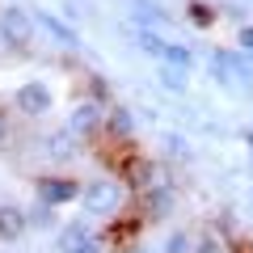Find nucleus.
<instances>
[{
	"label": "nucleus",
	"mask_w": 253,
	"mask_h": 253,
	"mask_svg": "<svg viewBox=\"0 0 253 253\" xmlns=\"http://www.w3.org/2000/svg\"><path fill=\"white\" fill-rule=\"evenodd\" d=\"M186 84H190V72H186V68L161 63V89H169V93H186Z\"/></svg>",
	"instance_id": "ddd939ff"
},
{
	"label": "nucleus",
	"mask_w": 253,
	"mask_h": 253,
	"mask_svg": "<svg viewBox=\"0 0 253 253\" xmlns=\"http://www.w3.org/2000/svg\"><path fill=\"white\" fill-rule=\"evenodd\" d=\"M190 245H194V236H190L186 228H173V232L165 236V249L161 253H190Z\"/></svg>",
	"instance_id": "a211bd4d"
},
{
	"label": "nucleus",
	"mask_w": 253,
	"mask_h": 253,
	"mask_svg": "<svg viewBox=\"0 0 253 253\" xmlns=\"http://www.w3.org/2000/svg\"><path fill=\"white\" fill-rule=\"evenodd\" d=\"M0 144H4V123H0Z\"/></svg>",
	"instance_id": "b1692460"
},
{
	"label": "nucleus",
	"mask_w": 253,
	"mask_h": 253,
	"mask_svg": "<svg viewBox=\"0 0 253 253\" xmlns=\"http://www.w3.org/2000/svg\"><path fill=\"white\" fill-rule=\"evenodd\" d=\"M190 253H224V241L215 232H207V236H199V241L190 245Z\"/></svg>",
	"instance_id": "6ab92c4d"
},
{
	"label": "nucleus",
	"mask_w": 253,
	"mask_h": 253,
	"mask_svg": "<svg viewBox=\"0 0 253 253\" xmlns=\"http://www.w3.org/2000/svg\"><path fill=\"white\" fill-rule=\"evenodd\" d=\"M126 181H131V190H135V194H144V190H152V186H161V181H169V169H165L161 161H135Z\"/></svg>",
	"instance_id": "1a4fd4ad"
},
{
	"label": "nucleus",
	"mask_w": 253,
	"mask_h": 253,
	"mask_svg": "<svg viewBox=\"0 0 253 253\" xmlns=\"http://www.w3.org/2000/svg\"><path fill=\"white\" fill-rule=\"evenodd\" d=\"M26 232H30L26 207H17V203H0V245H17Z\"/></svg>",
	"instance_id": "0eeeda50"
},
{
	"label": "nucleus",
	"mask_w": 253,
	"mask_h": 253,
	"mask_svg": "<svg viewBox=\"0 0 253 253\" xmlns=\"http://www.w3.org/2000/svg\"><path fill=\"white\" fill-rule=\"evenodd\" d=\"M190 21H194V26H215V9H211V4H190Z\"/></svg>",
	"instance_id": "aec40b11"
},
{
	"label": "nucleus",
	"mask_w": 253,
	"mask_h": 253,
	"mask_svg": "<svg viewBox=\"0 0 253 253\" xmlns=\"http://www.w3.org/2000/svg\"><path fill=\"white\" fill-rule=\"evenodd\" d=\"M245 144H249V152H253V131H245Z\"/></svg>",
	"instance_id": "5701e85b"
},
{
	"label": "nucleus",
	"mask_w": 253,
	"mask_h": 253,
	"mask_svg": "<svg viewBox=\"0 0 253 253\" xmlns=\"http://www.w3.org/2000/svg\"><path fill=\"white\" fill-rule=\"evenodd\" d=\"M26 224H30V228H55L59 219H55V207H51V203L38 199L34 207H26Z\"/></svg>",
	"instance_id": "4468645a"
},
{
	"label": "nucleus",
	"mask_w": 253,
	"mask_h": 253,
	"mask_svg": "<svg viewBox=\"0 0 253 253\" xmlns=\"http://www.w3.org/2000/svg\"><path fill=\"white\" fill-rule=\"evenodd\" d=\"M135 42H139V51H148L152 59H161V51H165V38L156 34V30H148V26L135 34Z\"/></svg>",
	"instance_id": "f3484780"
},
{
	"label": "nucleus",
	"mask_w": 253,
	"mask_h": 253,
	"mask_svg": "<svg viewBox=\"0 0 253 253\" xmlns=\"http://www.w3.org/2000/svg\"><path fill=\"white\" fill-rule=\"evenodd\" d=\"M34 26H38V30H46V34H51L59 46H76V42H81V38H76V30H68L59 17H51V13H38Z\"/></svg>",
	"instance_id": "f8f14e48"
},
{
	"label": "nucleus",
	"mask_w": 253,
	"mask_h": 253,
	"mask_svg": "<svg viewBox=\"0 0 253 253\" xmlns=\"http://www.w3.org/2000/svg\"><path fill=\"white\" fill-rule=\"evenodd\" d=\"M161 63H173V68H186V72H190L194 55H190V46H181V42H165V51H161Z\"/></svg>",
	"instance_id": "dca6fc26"
},
{
	"label": "nucleus",
	"mask_w": 253,
	"mask_h": 253,
	"mask_svg": "<svg viewBox=\"0 0 253 253\" xmlns=\"http://www.w3.org/2000/svg\"><path fill=\"white\" fill-rule=\"evenodd\" d=\"M101 131H110V139H131V131H135V114H131L126 106H106Z\"/></svg>",
	"instance_id": "9d476101"
},
{
	"label": "nucleus",
	"mask_w": 253,
	"mask_h": 253,
	"mask_svg": "<svg viewBox=\"0 0 253 253\" xmlns=\"http://www.w3.org/2000/svg\"><path fill=\"white\" fill-rule=\"evenodd\" d=\"M34 17H30L21 4H4L0 9V42L13 46V51H30V42H34Z\"/></svg>",
	"instance_id": "f03ea898"
},
{
	"label": "nucleus",
	"mask_w": 253,
	"mask_h": 253,
	"mask_svg": "<svg viewBox=\"0 0 253 253\" xmlns=\"http://www.w3.org/2000/svg\"><path fill=\"white\" fill-rule=\"evenodd\" d=\"M101 118H106V106L93 101V97H84V101H76L72 114H68V131H76L81 139H89V135L101 131Z\"/></svg>",
	"instance_id": "20e7f679"
},
{
	"label": "nucleus",
	"mask_w": 253,
	"mask_h": 253,
	"mask_svg": "<svg viewBox=\"0 0 253 253\" xmlns=\"http://www.w3.org/2000/svg\"><path fill=\"white\" fill-rule=\"evenodd\" d=\"M51 106H55V97H51V89H46L42 81H26V84H17V93H13V110H21L26 118L51 114Z\"/></svg>",
	"instance_id": "7ed1b4c3"
},
{
	"label": "nucleus",
	"mask_w": 253,
	"mask_h": 253,
	"mask_svg": "<svg viewBox=\"0 0 253 253\" xmlns=\"http://www.w3.org/2000/svg\"><path fill=\"white\" fill-rule=\"evenodd\" d=\"M139 207H144L148 219H169L177 211V190H173V181H161V186L144 190L139 194Z\"/></svg>",
	"instance_id": "39448f33"
},
{
	"label": "nucleus",
	"mask_w": 253,
	"mask_h": 253,
	"mask_svg": "<svg viewBox=\"0 0 253 253\" xmlns=\"http://www.w3.org/2000/svg\"><path fill=\"white\" fill-rule=\"evenodd\" d=\"M84 241H93V228H89V219H68V224L59 228V253H72V249H81Z\"/></svg>",
	"instance_id": "9b49d317"
},
{
	"label": "nucleus",
	"mask_w": 253,
	"mask_h": 253,
	"mask_svg": "<svg viewBox=\"0 0 253 253\" xmlns=\"http://www.w3.org/2000/svg\"><path fill=\"white\" fill-rule=\"evenodd\" d=\"M81 207L89 211V219H114L126 207V186L118 177H93L81 190Z\"/></svg>",
	"instance_id": "f257e3e1"
},
{
	"label": "nucleus",
	"mask_w": 253,
	"mask_h": 253,
	"mask_svg": "<svg viewBox=\"0 0 253 253\" xmlns=\"http://www.w3.org/2000/svg\"><path fill=\"white\" fill-rule=\"evenodd\" d=\"M72 253H106V249H101V241H97V236H93V241H84L81 249H72Z\"/></svg>",
	"instance_id": "4be33fe9"
},
{
	"label": "nucleus",
	"mask_w": 253,
	"mask_h": 253,
	"mask_svg": "<svg viewBox=\"0 0 253 253\" xmlns=\"http://www.w3.org/2000/svg\"><path fill=\"white\" fill-rule=\"evenodd\" d=\"M42 152H46V161L68 165V161H76V156H81V135H76V131H68V126H59V131H51V135L42 139Z\"/></svg>",
	"instance_id": "423d86ee"
},
{
	"label": "nucleus",
	"mask_w": 253,
	"mask_h": 253,
	"mask_svg": "<svg viewBox=\"0 0 253 253\" xmlns=\"http://www.w3.org/2000/svg\"><path fill=\"white\" fill-rule=\"evenodd\" d=\"M81 186L72 177H38V199L51 203V207H63V203H76Z\"/></svg>",
	"instance_id": "6e6552de"
},
{
	"label": "nucleus",
	"mask_w": 253,
	"mask_h": 253,
	"mask_svg": "<svg viewBox=\"0 0 253 253\" xmlns=\"http://www.w3.org/2000/svg\"><path fill=\"white\" fill-rule=\"evenodd\" d=\"M236 51H241V55H253V26H241V30H236Z\"/></svg>",
	"instance_id": "412c9836"
},
{
	"label": "nucleus",
	"mask_w": 253,
	"mask_h": 253,
	"mask_svg": "<svg viewBox=\"0 0 253 253\" xmlns=\"http://www.w3.org/2000/svg\"><path fill=\"white\" fill-rule=\"evenodd\" d=\"M161 144H165V156H177V161H190V139L181 135V131H165V135H161Z\"/></svg>",
	"instance_id": "2eb2a0df"
},
{
	"label": "nucleus",
	"mask_w": 253,
	"mask_h": 253,
	"mask_svg": "<svg viewBox=\"0 0 253 253\" xmlns=\"http://www.w3.org/2000/svg\"><path fill=\"white\" fill-rule=\"evenodd\" d=\"M131 253H152V249H131Z\"/></svg>",
	"instance_id": "393cba45"
}]
</instances>
